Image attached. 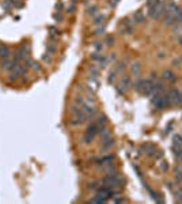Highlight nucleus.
Listing matches in <instances>:
<instances>
[{
    "instance_id": "nucleus-34",
    "label": "nucleus",
    "mask_w": 182,
    "mask_h": 204,
    "mask_svg": "<svg viewBox=\"0 0 182 204\" xmlns=\"http://www.w3.org/2000/svg\"><path fill=\"white\" fill-rule=\"evenodd\" d=\"M106 60H108V63L114 61V60H116V55H114V53H112V55L109 56V57H106Z\"/></svg>"
},
{
    "instance_id": "nucleus-39",
    "label": "nucleus",
    "mask_w": 182,
    "mask_h": 204,
    "mask_svg": "<svg viewBox=\"0 0 182 204\" xmlns=\"http://www.w3.org/2000/svg\"><path fill=\"white\" fill-rule=\"evenodd\" d=\"M178 41H180L181 45H182V36H178Z\"/></svg>"
},
{
    "instance_id": "nucleus-25",
    "label": "nucleus",
    "mask_w": 182,
    "mask_h": 204,
    "mask_svg": "<svg viewBox=\"0 0 182 204\" xmlns=\"http://www.w3.org/2000/svg\"><path fill=\"white\" fill-rule=\"evenodd\" d=\"M116 79H117V72H116L114 70H113L112 72H110V74H109V78H108V82H109V83H113V82H116Z\"/></svg>"
},
{
    "instance_id": "nucleus-24",
    "label": "nucleus",
    "mask_w": 182,
    "mask_h": 204,
    "mask_svg": "<svg viewBox=\"0 0 182 204\" xmlns=\"http://www.w3.org/2000/svg\"><path fill=\"white\" fill-rule=\"evenodd\" d=\"M84 102H86V101H84V97L83 95H76V97H75V105L83 106Z\"/></svg>"
},
{
    "instance_id": "nucleus-5",
    "label": "nucleus",
    "mask_w": 182,
    "mask_h": 204,
    "mask_svg": "<svg viewBox=\"0 0 182 204\" xmlns=\"http://www.w3.org/2000/svg\"><path fill=\"white\" fill-rule=\"evenodd\" d=\"M19 64L15 59H2V61H0V67H2L3 71H7V72H11L12 70L15 68V65Z\"/></svg>"
},
{
    "instance_id": "nucleus-18",
    "label": "nucleus",
    "mask_w": 182,
    "mask_h": 204,
    "mask_svg": "<svg viewBox=\"0 0 182 204\" xmlns=\"http://www.w3.org/2000/svg\"><path fill=\"white\" fill-rule=\"evenodd\" d=\"M131 71H132V74H135L136 76H139L140 71H142V65H140V63H133L132 67H131Z\"/></svg>"
},
{
    "instance_id": "nucleus-35",
    "label": "nucleus",
    "mask_w": 182,
    "mask_h": 204,
    "mask_svg": "<svg viewBox=\"0 0 182 204\" xmlns=\"http://www.w3.org/2000/svg\"><path fill=\"white\" fill-rule=\"evenodd\" d=\"M53 18H55V21H63V15L61 14H55V15H53Z\"/></svg>"
},
{
    "instance_id": "nucleus-12",
    "label": "nucleus",
    "mask_w": 182,
    "mask_h": 204,
    "mask_svg": "<svg viewBox=\"0 0 182 204\" xmlns=\"http://www.w3.org/2000/svg\"><path fill=\"white\" fill-rule=\"evenodd\" d=\"M163 79H166V80L173 82V83H174V82H177V75H175L173 71L167 70V71L163 72Z\"/></svg>"
},
{
    "instance_id": "nucleus-2",
    "label": "nucleus",
    "mask_w": 182,
    "mask_h": 204,
    "mask_svg": "<svg viewBox=\"0 0 182 204\" xmlns=\"http://www.w3.org/2000/svg\"><path fill=\"white\" fill-rule=\"evenodd\" d=\"M99 133V128H98V125H97V122L94 121L93 124L90 125L89 128L86 129V132H84V136H83V142L86 143V144H89L91 143L94 139H95V136Z\"/></svg>"
},
{
    "instance_id": "nucleus-21",
    "label": "nucleus",
    "mask_w": 182,
    "mask_h": 204,
    "mask_svg": "<svg viewBox=\"0 0 182 204\" xmlns=\"http://www.w3.org/2000/svg\"><path fill=\"white\" fill-rule=\"evenodd\" d=\"M174 196H175L178 203H182V187H178L177 189L174 191Z\"/></svg>"
},
{
    "instance_id": "nucleus-11",
    "label": "nucleus",
    "mask_w": 182,
    "mask_h": 204,
    "mask_svg": "<svg viewBox=\"0 0 182 204\" xmlns=\"http://www.w3.org/2000/svg\"><path fill=\"white\" fill-rule=\"evenodd\" d=\"M11 56V51L8 46L0 44V59H8Z\"/></svg>"
},
{
    "instance_id": "nucleus-9",
    "label": "nucleus",
    "mask_w": 182,
    "mask_h": 204,
    "mask_svg": "<svg viewBox=\"0 0 182 204\" xmlns=\"http://www.w3.org/2000/svg\"><path fill=\"white\" fill-rule=\"evenodd\" d=\"M133 22L135 23H139V25H142L146 22V17H144V14H143V11H136L133 14Z\"/></svg>"
},
{
    "instance_id": "nucleus-33",
    "label": "nucleus",
    "mask_w": 182,
    "mask_h": 204,
    "mask_svg": "<svg viewBox=\"0 0 182 204\" xmlns=\"http://www.w3.org/2000/svg\"><path fill=\"white\" fill-rule=\"evenodd\" d=\"M99 184H101V183H91V184H89V189H99Z\"/></svg>"
},
{
    "instance_id": "nucleus-4",
    "label": "nucleus",
    "mask_w": 182,
    "mask_h": 204,
    "mask_svg": "<svg viewBox=\"0 0 182 204\" xmlns=\"http://www.w3.org/2000/svg\"><path fill=\"white\" fill-rule=\"evenodd\" d=\"M135 30V25L133 22H131L129 19H122L120 23V33L125 34V36H129V34L133 33Z\"/></svg>"
},
{
    "instance_id": "nucleus-17",
    "label": "nucleus",
    "mask_w": 182,
    "mask_h": 204,
    "mask_svg": "<svg viewBox=\"0 0 182 204\" xmlns=\"http://www.w3.org/2000/svg\"><path fill=\"white\" fill-rule=\"evenodd\" d=\"M173 151H174L175 158L178 159V162L182 163V147H174L173 146Z\"/></svg>"
},
{
    "instance_id": "nucleus-31",
    "label": "nucleus",
    "mask_w": 182,
    "mask_h": 204,
    "mask_svg": "<svg viewBox=\"0 0 182 204\" xmlns=\"http://www.w3.org/2000/svg\"><path fill=\"white\" fill-rule=\"evenodd\" d=\"M127 202H128V200L124 199L122 196L121 197H116V196L113 197V203H127Z\"/></svg>"
},
{
    "instance_id": "nucleus-27",
    "label": "nucleus",
    "mask_w": 182,
    "mask_h": 204,
    "mask_svg": "<svg viewBox=\"0 0 182 204\" xmlns=\"http://www.w3.org/2000/svg\"><path fill=\"white\" fill-rule=\"evenodd\" d=\"M94 49H95V52L102 53V51H103V44L102 42H95V44H94Z\"/></svg>"
},
{
    "instance_id": "nucleus-26",
    "label": "nucleus",
    "mask_w": 182,
    "mask_h": 204,
    "mask_svg": "<svg viewBox=\"0 0 182 204\" xmlns=\"http://www.w3.org/2000/svg\"><path fill=\"white\" fill-rule=\"evenodd\" d=\"M105 44L108 46H112L113 44H114V37L113 36H106V38H105Z\"/></svg>"
},
{
    "instance_id": "nucleus-13",
    "label": "nucleus",
    "mask_w": 182,
    "mask_h": 204,
    "mask_svg": "<svg viewBox=\"0 0 182 204\" xmlns=\"http://www.w3.org/2000/svg\"><path fill=\"white\" fill-rule=\"evenodd\" d=\"M105 21H106L105 14H97L95 17H94V25H95V26H101V25L105 23Z\"/></svg>"
},
{
    "instance_id": "nucleus-30",
    "label": "nucleus",
    "mask_w": 182,
    "mask_h": 204,
    "mask_svg": "<svg viewBox=\"0 0 182 204\" xmlns=\"http://www.w3.org/2000/svg\"><path fill=\"white\" fill-rule=\"evenodd\" d=\"M90 71H91V75H93V76H97V75H98V72H99V68L95 67V65H91Z\"/></svg>"
},
{
    "instance_id": "nucleus-3",
    "label": "nucleus",
    "mask_w": 182,
    "mask_h": 204,
    "mask_svg": "<svg viewBox=\"0 0 182 204\" xmlns=\"http://www.w3.org/2000/svg\"><path fill=\"white\" fill-rule=\"evenodd\" d=\"M170 103L174 106H182V93L178 89H173L169 91Z\"/></svg>"
},
{
    "instance_id": "nucleus-1",
    "label": "nucleus",
    "mask_w": 182,
    "mask_h": 204,
    "mask_svg": "<svg viewBox=\"0 0 182 204\" xmlns=\"http://www.w3.org/2000/svg\"><path fill=\"white\" fill-rule=\"evenodd\" d=\"M102 184H108V185L114 187V188H121L122 184H124V177H122L120 173H117V171H114V173H109L103 177Z\"/></svg>"
},
{
    "instance_id": "nucleus-36",
    "label": "nucleus",
    "mask_w": 182,
    "mask_h": 204,
    "mask_svg": "<svg viewBox=\"0 0 182 204\" xmlns=\"http://www.w3.org/2000/svg\"><path fill=\"white\" fill-rule=\"evenodd\" d=\"M118 2H120V0H110V7H116Z\"/></svg>"
},
{
    "instance_id": "nucleus-8",
    "label": "nucleus",
    "mask_w": 182,
    "mask_h": 204,
    "mask_svg": "<svg viewBox=\"0 0 182 204\" xmlns=\"http://www.w3.org/2000/svg\"><path fill=\"white\" fill-rule=\"evenodd\" d=\"M113 146H114V139H113V136L102 140V151H109Z\"/></svg>"
},
{
    "instance_id": "nucleus-28",
    "label": "nucleus",
    "mask_w": 182,
    "mask_h": 204,
    "mask_svg": "<svg viewBox=\"0 0 182 204\" xmlns=\"http://www.w3.org/2000/svg\"><path fill=\"white\" fill-rule=\"evenodd\" d=\"M159 167H161V170H162V171H167V169H169V163L166 162V161H162L161 163H159Z\"/></svg>"
},
{
    "instance_id": "nucleus-16",
    "label": "nucleus",
    "mask_w": 182,
    "mask_h": 204,
    "mask_svg": "<svg viewBox=\"0 0 182 204\" xmlns=\"http://www.w3.org/2000/svg\"><path fill=\"white\" fill-rule=\"evenodd\" d=\"M175 181L178 184L182 183V163L181 165H177V167H175Z\"/></svg>"
},
{
    "instance_id": "nucleus-20",
    "label": "nucleus",
    "mask_w": 182,
    "mask_h": 204,
    "mask_svg": "<svg viewBox=\"0 0 182 204\" xmlns=\"http://www.w3.org/2000/svg\"><path fill=\"white\" fill-rule=\"evenodd\" d=\"M173 146L174 147H182V136L181 135H175L173 137Z\"/></svg>"
},
{
    "instance_id": "nucleus-15",
    "label": "nucleus",
    "mask_w": 182,
    "mask_h": 204,
    "mask_svg": "<svg viewBox=\"0 0 182 204\" xmlns=\"http://www.w3.org/2000/svg\"><path fill=\"white\" fill-rule=\"evenodd\" d=\"M144 83H146V79H140V78H137V80L135 82V90L139 91V93H143Z\"/></svg>"
},
{
    "instance_id": "nucleus-22",
    "label": "nucleus",
    "mask_w": 182,
    "mask_h": 204,
    "mask_svg": "<svg viewBox=\"0 0 182 204\" xmlns=\"http://www.w3.org/2000/svg\"><path fill=\"white\" fill-rule=\"evenodd\" d=\"M125 68H127V64H125L124 61H121V63H118V64L114 67V71L117 72V74H121V72H124Z\"/></svg>"
},
{
    "instance_id": "nucleus-10",
    "label": "nucleus",
    "mask_w": 182,
    "mask_h": 204,
    "mask_svg": "<svg viewBox=\"0 0 182 204\" xmlns=\"http://www.w3.org/2000/svg\"><path fill=\"white\" fill-rule=\"evenodd\" d=\"M102 170L105 171L106 174H109V173L117 171V167H116V165H113V162H108V163H105V165H102Z\"/></svg>"
},
{
    "instance_id": "nucleus-23",
    "label": "nucleus",
    "mask_w": 182,
    "mask_h": 204,
    "mask_svg": "<svg viewBox=\"0 0 182 204\" xmlns=\"http://www.w3.org/2000/svg\"><path fill=\"white\" fill-rule=\"evenodd\" d=\"M87 14L91 15V17H95V15L98 14V7H97V6H90V7L87 8Z\"/></svg>"
},
{
    "instance_id": "nucleus-6",
    "label": "nucleus",
    "mask_w": 182,
    "mask_h": 204,
    "mask_svg": "<svg viewBox=\"0 0 182 204\" xmlns=\"http://www.w3.org/2000/svg\"><path fill=\"white\" fill-rule=\"evenodd\" d=\"M129 87H131V78L128 76V75H125V76L121 79L120 84H118L116 89H117V93H118V94L124 95V94L128 91V89H129Z\"/></svg>"
},
{
    "instance_id": "nucleus-7",
    "label": "nucleus",
    "mask_w": 182,
    "mask_h": 204,
    "mask_svg": "<svg viewBox=\"0 0 182 204\" xmlns=\"http://www.w3.org/2000/svg\"><path fill=\"white\" fill-rule=\"evenodd\" d=\"M82 109H83V112L86 113L87 116H89V118H94V116L97 114V109L94 105H91V103H87L84 102L83 106H82Z\"/></svg>"
},
{
    "instance_id": "nucleus-32",
    "label": "nucleus",
    "mask_w": 182,
    "mask_h": 204,
    "mask_svg": "<svg viewBox=\"0 0 182 204\" xmlns=\"http://www.w3.org/2000/svg\"><path fill=\"white\" fill-rule=\"evenodd\" d=\"M42 60L45 61V63H49V64H51V63H52V56L46 53V55H44V56H42Z\"/></svg>"
},
{
    "instance_id": "nucleus-19",
    "label": "nucleus",
    "mask_w": 182,
    "mask_h": 204,
    "mask_svg": "<svg viewBox=\"0 0 182 204\" xmlns=\"http://www.w3.org/2000/svg\"><path fill=\"white\" fill-rule=\"evenodd\" d=\"M46 53L51 56H53L56 53V44L55 42H49L48 45H46Z\"/></svg>"
},
{
    "instance_id": "nucleus-29",
    "label": "nucleus",
    "mask_w": 182,
    "mask_h": 204,
    "mask_svg": "<svg viewBox=\"0 0 182 204\" xmlns=\"http://www.w3.org/2000/svg\"><path fill=\"white\" fill-rule=\"evenodd\" d=\"M103 33H105V25H101V26H98V29L95 30V34L97 36H102Z\"/></svg>"
},
{
    "instance_id": "nucleus-14",
    "label": "nucleus",
    "mask_w": 182,
    "mask_h": 204,
    "mask_svg": "<svg viewBox=\"0 0 182 204\" xmlns=\"http://www.w3.org/2000/svg\"><path fill=\"white\" fill-rule=\"evenodd\" d=\"M95 122H97V125H98L99 131H101V129H103V128H106V124H108V118H106V116L101 114V116L98 117V120H97Z\"/></svg>"
},
{
    "instance_id": "nucleus-37",
    "label": "nucleus",
    "mask_w": 182,
    "mask_h": 204,
    "mask_svg": "<svg viewBox=\"0 0 182 204\" xmlns=\"http://www.w3.org/2000/svg\"><path fill=\"white\" fill-rule=\"evenodd\" d=\"M68 12H71V14H72V12H75V6L74 4H71L70 7H68Z\"/></svg>"
},
{
    "instance_id": "nucleus-38",
    "label": "nucleus",
    "mask_w": 182,
    "mask_h": 204,
    "mask_svg": "<svg viewBox=\"0 0 182 204\" xmlns=\"http://www.w3.org/2000/svg\"><path fill=\"white\" fill-rule=\"evenodd\" d=\"M56 8H57L59 11H60L61 8H63V3H57V4H56Z\"/></svg>"
}]
</instances>
